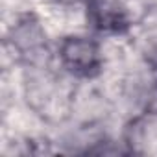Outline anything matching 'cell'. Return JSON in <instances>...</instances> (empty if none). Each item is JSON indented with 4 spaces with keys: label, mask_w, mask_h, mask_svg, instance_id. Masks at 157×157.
Segmentation results:
<instances>
[{
    "label": "cell",
    "mask_w": 157,
    "mask_h": 157,
    "mask_svg": "<svg viewBox=\"0 0 157 157\" xmlns=\"http://www.w3.org/2000/svg\"><path fill=\"white\" fill-rule=\"evenodd\" d=\"M59 57L68 72L80 78L96 76L102 68V56L98 43H94L89 37L74 35L63 39L59 46Z\"/></svg>",
    "instance_id": "obj_1"
},
{
    "label": "cell",
    "mask_w": 157,
    "mask_h": 157,
    "mask_svg": "<svg viewBox=\"0 0 157 157\" xmlns=\"http://www.w3.org/2000/svg\"><path fill=\"white\" fill-rule=\"evenodd\" d=\"M87 21L104 33H122L129 28V15L120 0H87Z\"/></svg>",
    "instance_id": "obj_2"
}]
</instances>
